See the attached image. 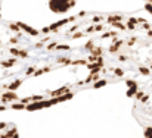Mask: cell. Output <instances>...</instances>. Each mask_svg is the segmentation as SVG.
Listing matches in <instances>:
<instances>
[{
  "label": "cell",
  "instance_id": "6da1fadb",
  "mask_svg": "<svg viewBox=\"0 0 152 138\" xmlns=\"http://www.w3.org/2000/svg\"><path fill=\"white\" fill-rule=\"evenodd\" d=\"M49 1H50L52 10L55 12H65L69 7H72L75 3V0H49Z\"/></svg>",
  "mask_w": 152,
  "mask_h": 138
},
{
  "label": "cell",
  "instance_id": "7a4b0ae2",
  "mask_svg": "<svg viewBox=\"0 0 152 138\" xmlns=\"http://www.w3.org/2000/svg\"><path fill=\"white\" fill-rule=\"evenodd\" d=\"M0 138H18V131L13 124H0Z\"/></svg>",
  "mask_w": 152,
  "mask_h": 138
},
{
  "label": "cell",
  "instance_id": "3957f363",
  "mask_svg": "<svg viewBox=\"0 0 152 138\" xmlns=\"http://www.w3.org/2000/svg\"><path fill=\"white\" fill-rule=\"evenodd\" d=\"M145 4H146V9L152 13V0H145Z\"/></svg>",
  "mask_w": 152,
  "mask_h": 138
},
{
  "label": "cell",
  "instance_id": "277c9868",
  "mask_svg": "<svg viewBox=\"0 0 152 138\" xmlns=\"http://www.w3.org/2000/svg\"><path fill=\"white\" fill-rule=\"evenodd\" d=\"M0 7H1V0H0Z\"/></svg>",
  "mask_w": 152,
  "mask_h": 138
}]
</instances>
